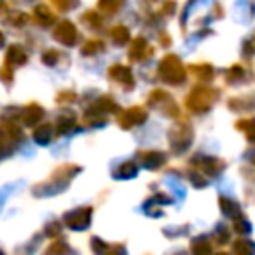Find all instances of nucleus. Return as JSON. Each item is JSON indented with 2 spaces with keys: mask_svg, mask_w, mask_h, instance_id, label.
Returning <instances> with one entry per match:
<instances>
[{
  "mask_svg": "<svg viewBox=\"0 0 255 255\" xmlns=\"http://www.w3.org/2000/svg\"><path fill=\"white\" fill-rule=\"evenodd\" d=\"M124 4V0H100V8L104 10H118Z\"/></svg>",
  "mask_w": 255,
  "mask_h": 255,
  "instance_id": "nucleus-1",
  "label": "nucleus"
},
{
  "mask_svg": "<svg viewBox=\"0 0 255 255\" xmlns=\"http://www.w3.org/2000/svg\"><path fill=\"white\" fill-rule=\"evenodd\" d=\"M56 2H60V4H62V2H64V4H66V2H68V0H56Z\"/></svg>",
  "mask_w": 255,
  "mask_h": 255,
  "instance_id": "nucleus-2",
  "label": "nucleus"
}]
</instances>
